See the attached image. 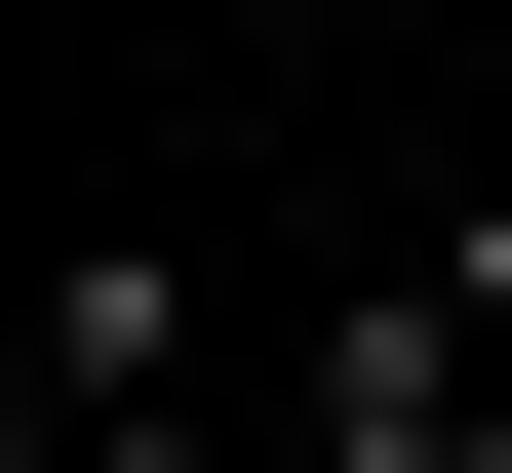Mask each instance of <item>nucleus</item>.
Instances as JSON below:
<instances>
[{
  "mask_svg": "<svg viewBox=\"0 0 512 473\" xmlns=\"http://www.w3.org/2000/svg\"><path fill=\"white\" fill-rule=\"evenodd\" d=\"M434 316H473V355H512V198H473V237H434Z\"/></svg>",
  "mask_w": 512,
  "mask_h": 473,
  "instance_id": "nucleus-4",
  "label": "nucleus"
},
{
  "mask_svg": "<svg viewBox=\"0 0 512 473\" xmlns=\"http://www.w3.org/2000/svg\"><path fill=\"white\" fill-rule=\"evenodd\" d=\"M119 395H197V276H158V237H79V276H40V434H119Z\"/></svg>",
  "mask_w": 512,
  "mask_h": 473,
  "instance_id": "nucleus-2",
  "label": "nucleus"
},
{
  "mask_svg": "<svg viewBox=\"0 0 512 473\" xmlns=\"http://www.w3.org/2000/svg\"><path fill=\"white\" fill-rule=\"evenodd\" d=\"M276 473H512V355L355 276V355H316V434H276Z\"/></svg>",
  "mask_w": 512,
  "mask_h": 473,
  "instance_id": "nucleus-1",
  "label": "nucleus"
},
{
  "mask_svg": "<svg viewBox=\"0 0 512 473\" xmlns=\"http://www.w3.org/2000/svg\"><path fill=\"white\" fill-rule=\"evenodd\" d=\"M40 473H237V434H197V395H119V434H40Z\"/></svg>",
  "mask_w": 512,
  "mask_h": 473,
  "instance_id": "nucleus-3",
  "label": "nucleus"
}]
</instances>
